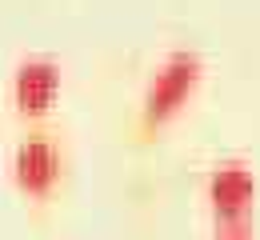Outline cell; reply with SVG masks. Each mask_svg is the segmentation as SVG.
<instances>
[{"mask_svg": "<svg viewBox=\"0 0 260 240\" xmlns=\"http://www.w3.org/2000/svg\"><path fill=\"white\" fill-rule=\"evenodd\" d=\"M60 92V68L48 56L20 60L12 72V100L20 104V112H44Z\"/></svg>", "mask_w": 260, "mask_h": 240, "instance_id": "277c9868", "label": "cell"}, {"mask_svg": "<svg viewBox=\"0 0 260 240\" xmlns=\"http://www.w3.org/2000/svg\"><path fill=\"white\" fill-rule=\"evenodd\" d=\"M216 240H252V232H248L244 224H236V220H232V224H224V228L216 232Z\"/></svg>", "mask_w": 260, "mask_h": 240, "instance_id": "5b68a950", "label": "cell"}, {"mask_svg": "<svg viewBox=\"0 0 260 240\" xmlns=\"http://www.w3.org/2000/svg\"><path fill=\"white\" fill-rule=\"evenodd\" d=\"M12 176H16V184L24 188V192H48L52 184H56V176H60V152H56V144L44 136H28L16 144V152H12Z\"/></svg>", "mask_w": 260, "mask_h": 240, "instance_id": "3957f363", "label": "cell"}, {"mask_svg": "<svg viewBox=\"0 0 260 240\" xmlns=\"http://www.w3.org/2000/svg\"><path fill=\"white\" fill-rule=\"evenodd\" d=\"M200 76H204V60L196 52H188V48L172 52L160 68L152 72V80L144 88V124H156L164 116H172L188 100V92L200 84Z\"/></svg>", "mask_w": 260, "mask_h": 240, "instance_id": "6da1fadb", "label": "cell"}, {"mask_svg": "<svg viewBox=\"0 0 260 240\" xmlns=\"http://www.w3.org/2000/svg\"><path fill=\"white\" fill-rule=\"evenodd\" d=\"M252 196H256V176H252L248 164L224 160V164L212 168V176H208V200H212V208L224 216L228 224L248 212Z\"/></svg>", "mask_w": 260, "mask_h": 240, "instance_id": "7a4b0ae2", "label": "cell"}]
</instances>
